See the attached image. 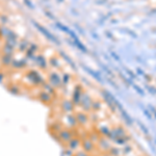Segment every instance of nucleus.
<instances>
[{"label": "nucleus", "instance_id": "nucleus-1", "mask_svg": "<svg viewBox=\"0 0 156 156\" xmlns=\"http://www.w3.org/2000/svg\"><path fill=\"white\" fill-rule=\"evenodd\" d=\"M144 112H145V115H147V117H148V118H149V119L151 120V115H149V112H148V110H146V109H145V108H144Z\"/></svg>", "mask_w": 156, "mask_h": 156}]
</instances>
